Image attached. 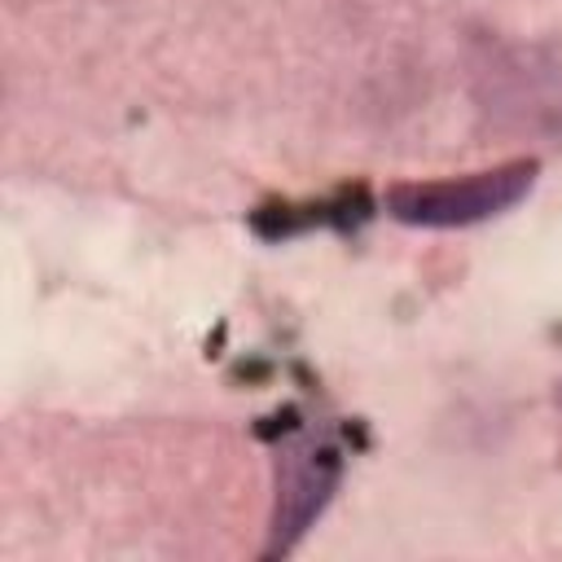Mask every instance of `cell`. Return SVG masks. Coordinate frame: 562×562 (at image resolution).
I'll use <instances>...</instances> for the list:
<instances>
[{"mask_svg":"<svg viewBox=\"0 0 562 562\" xmlns=\"http://www.w3.org/2000/svg\"><path fill=\"white\" fill-rule=\"evenodd\" d=\"M536 171H540L536 158H514V162H496V167L470 171V176L391 184L386 189V211L395 220L422 224V228L479 224V220H492V215L509 211L536 184Z\"/></svg>","mask_w":562,"mask_h":562,"instance_id":"cell-1","label":"cell"},{"mask_svg":"<svg viewBox=\"0 0 562 562\" xmlns=\"http://www.w3.org/2000/svg\"><path fill=\"white\" fill-rule=\"evenodd\" d=\"M338 483V457L329 448H294L281 457V483H277V540L281 549L321 514Z\"/></svg>","mask_w":562,"mask_h":562,"instance_id":"cell-2","label":"cell"},{"mask_svg":"<svg viewBox=\"0 0 562 562\" xmlns=\"http://www.w3.org/2000/svg\"><path fill=\"white\" fill-rule=\"evenodd\" d=\"M558 400H562V391H558Z\"/></svg>","mask_w":562,"mask_h":562,"instance_id":"cell-3","label":"cell"}]
</instances>
